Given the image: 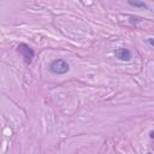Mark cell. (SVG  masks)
Here are the masks:
<instances>
[{"label":"cell","instance_id":"ba28073f","mask_svg":"<svg viewBox=\"0 0 154 154\" xmlns=\"http://www.w3.org/2000/svg\"><path fill=\"white\" fill-rule=\"evenodd\" d=\"M148 154H152V153H150V152H149V153H148Z\"/></svg>","mask_w":154,"mask_h":154},{"label":"cell","instance_id":"7a4b0ae2","mask_svg":"<svg viewBox=\"0 0 154 154\" xmlns=\"http://www.w3.org/2000/svg\"><path fill=\"white\" fill-rule=\"evenodd\" d=\"M17 52L22 55V58H23V60H24V63L26 65H29L32 61L34 55H35L34 49L26 43H19L18 47H17Z\"/></svg>","mask_w":154,"mask_h":154},{"label":"cell","instance_id":"5b68a950","mask_svg":"<svg viewBox=\"0 0 154 154\" xmlns=\"http://www.w3.org/2000/svg\"><path fill=\"white\" fill-rule=\"evenodd\" d=\"M142 19L140 18V17H135V16H130L129 17V22L131 23V24H137V23H140Z\"/></svg>","mask_w":154,"mask_h":154},{"label":"cell","instance_id":"8992f818","mask_svg":"<svg viewBox=\"0 0 154 154\" xmlns=\"http://www.w3.org/2000/svg\"><path fill=\"white\" fill-rule=\"evenodd\" d=\"M147 42L149 43V46H150V47H153V46H154V43H153V38H152V37H149V38L147 40Z\"/></svg>","mask_w":154,"mask_h":154},{"label":"cell","instance_id":"3957f363","mask_svg":"<svg viewBox=\"0 0 154 154\" xmlns=\"http://www.w3.org/2000/svg\"><path fill=\"white\" fill-rule=\"evenodd\" d=\"M114 55L117 59L122 60V61H130L131 58H132V54L131 52L128 49V48H124V47H120V48H117L114 51Z\"/></svg>","mask_w":154,"mask_h":154},{"label":"cell","instance_id":"277c9868","mask_svg":"<svg viewBox=\"0 0 154 154\" xmlns=\"http://www.w3.org/2000/svg\"><path fill=\"white\" fill-rule=\"evenodd\" d=\"M128 4L132 7H138V8H147L148 7L143 1H128Z\"/></svg>","mask_w":154,"mask_h":154},{"label":"cell","instance_id":"52a82bcc","mask_svg":"<svg viewBox=\"0 0 154 154\" xmlns=\"http://www.w3.org/2000/svg\"><path fill=\"white\" fill-rule=\"evenodd\" d=\"M153 134H154L153 131H150V132H149V137H150V138H153Z\"/></svg>","mask_w":154,"mask_h":154},{"label":"cell","instance_id":"6da1fadb","mask_svg":"<svg viewBox=\"0 0 154 154\" xmlns=\"http://www.w3.org/2000/svg\"><path fill=\"white\" fill-rule=\"evenodd\" d=\"M49 71L53 75H65L70 71V65L64 59H54L49 64Z\"/></svg>","mask_w":154,"mask_h":154}]
</instances>
